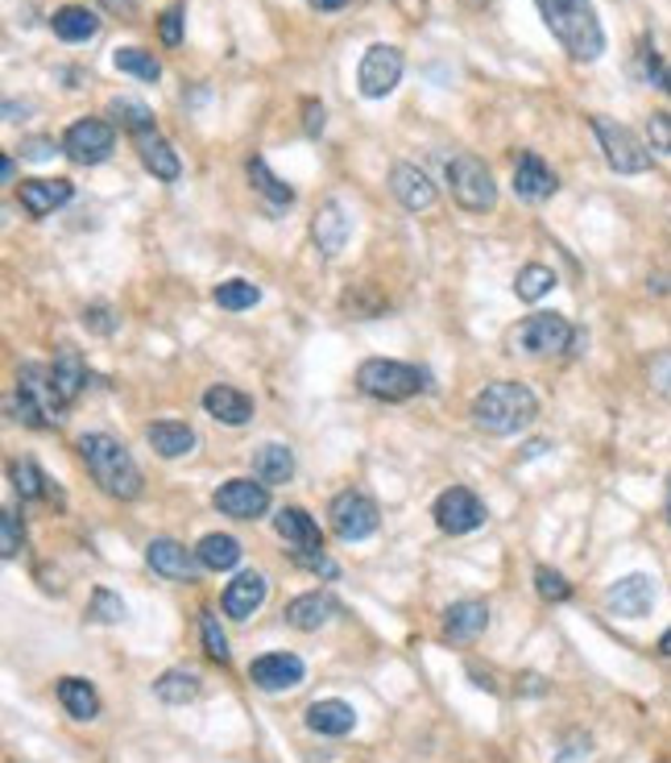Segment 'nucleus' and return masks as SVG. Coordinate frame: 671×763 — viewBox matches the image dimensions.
I'll return each instance as SVG.
<instances>
[{
  "mask_svg": "<svg viewBox=\"0 0 671 763\" xmlns=\"http://www.w3.org/2000/svg\"><path fill=\"white\" fill-rule=\"evenodd\" d=\"M195 557H200L203 569L224 572V569H233L236 560H241V543H236L233 536H220V531H212V536H203V540H200Z\"/></svg>",
  "mask_w": 671,
  "mask_h": 763,
  "instance_id": "34",
  "label": "nucleus"
},
{
  "mask_svg": "<svg viewBox=\"0 0 671 763\" xmlns=\"http://www.w3.org/2000/svg\"><path fill=\"white\" fill-rule=\"evenodd\" d=\"M112 145H116V133H112V125L109 121H100V116L75 121L63 138L67 159L79 162V166H100V162L112 154Z\"/></svg>",
  "mask_w": 671,
  "mask_h": 763,
  "instance_id": "11",
  "label": "nucleus"
},
{
  "mask_svg": "<svg viewBox=\"0 0 671 763\" xmlns=\"http://www.w3.org/2000/svg\"><path fill=\"white\" fill-rule=\"evenodd\" d=\"M357 726V710L340 698H328V701H315L307 710V731L312 734H324V739H340Z\"/></svg>",
  "mask_w": 671,
  "mask_h": 763,
  "instance_id": "26",
  "label": "nucleus"
},
{
  "mask_svg": "<svg viewBox=\"0 0 671 763\" xmlns=\"http://www.w3.org/2000/svg\"><path fill=\"white\" fill-rule=\"evenodd\" d=\"M50 154H54V138H30V142H21V159L47 162Z\"/></svg>",
  "mask_w": 671,
  "mask_h": 763,
  "instance_id": "48",
  "label": "nucleus"
},
{
  "mask_svg": "<svg viewBox=\"0 0 671 763\" xmlns=\"http://www.w3.org/2000/svg\"><path fill=\"white\" fill-rule=\"evenodd\" d=\"M203 411L228 428H241L253 419V398L241 395L236 386H212V390H203Z\"/></svg>",
  "mask_w": 671,
  "mask_h": 763,
  "instance_id": "25",
  "label": "nucleus"
},
{
  "mask_svg": "<svg viewBox=\"0 0 671 763\" xmlns=\"http://www.w3.org/2000/svg\"><path fill=\"white\" fill-rule=\"evenodd\" d=\"M253 474L266 486H286L295 477V452L286 445H262L253 452Z\"/></svg>",
  "mask_w": 671,
  "mask_h": 763,
  "instance_id": "28",
  "label": "nucleus"
},
{
  "mask_svg": "<svg viewBox=\"0 0 671 763\" xmlns=\"http://www.w3.org/2000/svg\"><path fill=\"white\" fill-rule=\"evenodd\" d=\"M21 540H26V531H21V519H17L13 510H0V557L13 560L17 552H21Z\"/></svg>",
  "mask_w": 671,
  "mask_h": 763,
  "instance_id": "43",
  "label": "nucleus"
},
{
  "mask_svg": "<svg viewBox=\"0 0 671 763\" xmlns=\"http://www.w3.org/2000/svg\"><path fill=\"white\" fill-rule=\"evenodd\" d=\"M489 627V606L485 602H456L444 610V635L456 643H469Z\"/></svg>",
  "mask_w": 671,
  "mask_h": 763,
  "instance_id": "27",
  "label": "nucleus"
},
{
  "mask_svg": "<svg viewBox=\"0 0 671 763\" xmlns=\"http://www.w3.org/2000/svg\"><path fill=\"white\" fill-rule=\"evenodd\" d=\"M543 13L551 38L560 42L577 63H593L606 54V30L597 17L593 0H535Z\"/></svg>",
  "mask_w": 671,
  "mask_h": 763,
  "instance_id": "1",
  "label": "nucleus"
},
{
  "mask_svg": "<svg viewBox=\"0 0 671 763\" xmlns=\"http://www.w3.org/2000/svg\"><path fill=\"white\" fill-rule=\"evenodd\" d=\"M332 531L340 536V540L357 543V540H369L377 531V507L369 494L360 490H344L332 498Z\"/></svg>",
  "mask_w": 671,
  "mask_h": 763,
  "instance_id": "10",
  "label": "nucleus"
},
{
  "mask_svg": "<svg viewBox=\"0 0 671 763\" xmlns=\"http://www.w3.org/2000/svg\"><path fill=\"white\" fill-rule=\"evenodd\" d=\"M448 187H453V200L465 212H489L498 204V183H494L489 166L477 154H456L448 162Z\"/></svg>",
  "mask_w": 671,
  "mask_h": 763,
  "instance_id": "5",
  "label": "nucleus"
},
{
  "mask_svg": "<svg viewBox=\"0 0 671 763\" xmlns=\"http://www.w3.org/2000/svg\"><path fill=\"white\" fill-rule=\"evenodd\" d=\"M200 631H203V648H207V655H212L216 664H228V660H233V652H228V639H224V631H220V619L212 614V610H203Z\"/></svg>",
  "mask_w": 671,
  "mask_h": 763,
  "instance_id": "41",
  "label": "nucleus"
},
{
  "mask_svg": "<svg viewBox=\"0 0 671 763\" xmlns=\"http://www.w3.org/2000/svg\"><path fill=\"white\" fill-rule=\"evenodd\" d=\"M79 457H83L88 474L100 481L104 494L121 498V502L141 494V469L121 440H112L104 431H88V436H79Z\"/></svg>",
  "mask_w": 671,
  "mask_h": 763,
  "instance_id": "3",
  "label": "nucleus"
},
{
  "mask_svg": "<svg viewBox=\"0 0 671 763\" xmlns=\"http://www.w3.org/2000/svg\"><path fill=\"white\" fill-rule=\"evenodd\" d=\"M668 523H671V486H668Z\"/></svg>",
  "mask_w": 671,
  "mask_h": 763,
  "instance_id": "57",
  "label": "nucleus"
},
{
  "mask_svg": "<svg viewBox=\"0 0 671 763\" xmlns=\"http://www.w3.org/2000/svg\"><path fill=\"white\" fill-rule=\"evenodd\" d=\"M465 4H472V9H481V4H489V0H465Z\"/></svg>",
  "mask_w": 671,
  "mask_h": 763,
  "instance_id": "56",
  "label": "nucleus"
},
{
  "mask_svg": "<svg viewBox=\"0 0 671 763\" xmlns=\"http://www.w3.org/2000/svg\"><path fill=\"white\" fill-rule=\"evenodd\" d=\"M357 386L369 398H382V403H403V398L419 395L423 390V374L415 366H403V362H386V357H374L357 369Z\"/></svg>",
  "mask_w": 671,
  "mask_h": 763,
  "instance_id": "6",
  "label": "nucleus"
},
{
  "mask_svg": "<svg viewBox=\"0 0 671 763\" xmlns=\"http://www.w3.org/2000/svg\"><path fill=\"white\" fill-rule=\"evenodd\" d=\"M17 195H21V207L30 212L33 221H42L54 207L71 204L75 187H71V179H30V183H21Z\"/></svg>",
  "mask_w": 671,
  "mask_h": 763,
  "instance_id": "22",
  "label": "nucleus"
},
{
  "mask_svg": "<svg viewBox=\"0 0 671 763\" xmlns=\"http://www.w3.org/2000/svg\"><path fill=\"white\" fill-rule=\"evenodd\" d=\"M220 515L228 519H262L270 510V486L266 481H253V477H233L212 494Z\"/></svg>",
  "mask_w": 671,
  "mask_h": 763,
  "instance_id": "13",
  "label": "nucleus"
},
{
  "mask_svg": "<svg viewBox=\"0 0 671 763\" xmlns=\"http://www.w3.org/2000/svg\"><path fill=\"white\" fill-rule=\"evenodd\" d=\"M63 407L67 403L47 366H33V362L21 366V374H17V419H26L30 428H54Z\"/></svg>",
  "mask_w": 671,
  "mask_h": 763,
  "instance_id": "4",
  "label": "nucleus"
},
{
  "mask_svg": "<svg viewBox=\"0 0 671 763\" xmlns=\"http://www.w3.org/2000/svg\"><path fill=\"white\" fill-rule=\"evenodd\" d=\"M577 340L572 324L560 312H535L515 328V349L531 353V357H547V353H563Z\"/></svg>",
  "mask_w": 671,
  "mask_h": 763,
  "instance_id": "8",
  "label": "nucleus"
},
{
  "mask_svg": "<svg viewBox=\"0 0 671 763\" xmlns=\"http://www.w3.org/2000/svg\"><path fill=\"white\" fill-rule=\"evenodd\" d=\"M535 589H539V598H543V602H568V598H572L568 577H563L560 569H547V564L535 569Z\"/></svg>",
  "mask_w": 671,
  "mask_h": 763,
  "instance_id": "39",
  "label": "nucleus"
},
{
  "mask_svg": "<svg viewBox=\"0 0 671 763\" xmlns=\"http://www.w3.org/2000/svg\"><path fill=\"white\" fill-rule=\"evenodd\" d=\"M9 474H13V486L21 498H42L47 494V477H42V469L33 461H17Z\"/></svg>",
  "mask_w": 671,
  "mask_h": 763,
  "instance_id": "42",
  "label": "nucleus"
},
{
  "mask_svg": "<svg viewBox=\"0 0 671 763\" xmlns=\"http://www.w3.org/2000/svg\"><path fill=\"white\" fill-rule=\"evenodd\" d=\"M250 179H253V191H262V195L270 200V207H291V204H295V191L286 187V183H282V179L274 175V171H270L262 159L250 162Z\"/></svg>",
  "mask_w": 671,
  "mask_h": 763,
  "instance_id": "36",
  "label": "nucleus"
},
{
  "mask_svg": "<svg viewBox=\"0 0 671 763\" xmlns=\"http://www.w3.org/2000/svg\"><path fill=\"white\" fill-rule=\"evenodd\" d=\"M556 286V274H551V266H539V262H531V266H522L515 278V291L522 303H539Z\"/></svg>",
  "mask_w": 671,
  "mask_h": 763,
  "instance_id": "37",
  "label": "nucleus"
},
{
  "mask_svg": "<svg viewBox=\"0 0 671 763\" xmlns=\"http://www.w3.org/2000/svg\"><path fill=\"white\" fill-rule=\"evenodd\" d=\"M145 564L157 572V577H166V581H195L200 577V557L195 552H187L179 540H154L150 548H145Z\"/></svg>",
  "mask_w": 671,
  "mask_h": 763,
  "instance_id": "17",
  "label": "nucleus"
},
{
  "mask_svg": "<svg viewBox=\"0 0 671 763\" xmlns=\"http://www.w3.org/2000/svg\"><path fill=\"white\" fill-rule=\"evenodd\" d=\"M303 112H307V116H303L307 133H312V138H319V133H324V104H319V100H307V104H303Z\"/></svg>",
  "mask_w": 671,
  "mask_h": 763,
  "instance_id": "49",
  "label": "nucleus"
},
{
  "mask_svg": "<svg viewBox=\"0 0 671 763\" xmlns=\"http://www.w3.org/2000/svg\"><path fill=\"white\" fill-rule=\"evenodd\" d=\"M59 701H63L67 714L79 718V722H92L100 714V693L83 676H63L59 681Z\"/></svg>",
  "mask_w": 671,
  "mask_h": 763,
  "instance_id": "30",
  "label": "nucleus"
},
{
  "mask_svg": "<svg viewBox=\"0 0 671 763\" xmlns=\"http://www.w3.org/2000/svg\"><path fill=\"white\" fill-rule=\"evenodd\" d=\"M403 80V50L390 47V42H374V47L360 54L357 67V88L365 100H382L390 95Z\"/></svg>",
  "mask_w": 671,
  "mask_h": 763,
  "instance_id": "9",
  "label": "nucleus"
},
{
  "mask_svg": "<svg viewBox=\"0 0 671 763\" xmlns=\"http://www.w3.org/2000/svg\"><path fill=\"white\" fill-rule=\"evenodd\" d=\"M556 187H560V183H556V171H551L535 150L518 154V162H515V195L518 200H527V204H543Z\"/></svg>",
  "mask_w": 671,
  "mask_h": 763,
  "instance_id": "19",
  "label": "nucleus"
},
{
  "mask_svg": "<svg viewBox=\"0 0 671 763\" xmlns=\"http://www.w3.org/2000/svg\"><path fill=\"white\" fill-rule=\"evenodd\" d=\"M50 374H54V386H59L63 403H75L79 390H83V382H88V366H83V357H79L71 345H63V349H59V357H54V366H50Z\"/></svg>",
  "mask_w": 671,
  "mask_h": 763,
  "instance_id": "32",
  "label": "nucleus"
},
{
  "mask_svg": "<svg viewBox=\"0 0 671 763\" xmlns=\"http://www.w3.org/2000/svg\"><path fill=\"white\" fill-rule=\"evenodd\" d=\"M659 652L671 655V631H663V639H659Z\"/></svg>",
  "mask_w": 671,
  "mask_h": 763,
  "instance_id": "54",
  "label": "nucleus"
},
{
  "mask_svg": "<svg viewBox=\"0 0 671 763\" xmlns=\"http://www.w3.org/2000/svg\"><path fill=\"white\" fill-rule=\"evenodd\" d=\"M157 33H162V42H166V47H179V42H183V9H166Z\"/></svg>",
  "mask_w": 671,
  "mask_h": 763,
  "instance_id": "46",
  "label": "nucleus"
},
{
  "mask_svg": "<svg viewBox=\"0 0 671 763\" xmlns=\"http://www.w3.org/2000/svg\"><path fill=\"white\" fill-rule=\"evenodd\" d=\"M133 142H138V154H141V162H145V171H150V175L162 179V183H179V175H183V162H179L174 145L166 142L157 129L133 133Z\"/></svg>",
  "mask_w": 671,
  "mask_h": 763,
  "instance_id": "20",
  "label": "nucleus"
},
{
  "mask_svg": "<svg viewBox=\"0 0 671 763\" xmlns=\"http://www.w3.org/2000/svg\"><path fill=\"white\" fill-rule=\"evenodd\" d=\"M348 233H353V221L344 216V207L332 200V204H324L319 212H315L312 221V237L315 245H319V254L324 257H336L348 245Z\"/></svg>",
  "mask_w": 671,
  "mask_h": 763,
  "instance_id": "24",
  "label": "nucleus"
},
{
  "mask_svg": "<svg viewBox=\"0 0 671 763\" xmlns=\"http://www.w3.org/2000/svg\"><path fill=\"white\" fill-rule=\"evenodd\" d=\"M436 523L439 531H448V536H469V531H477V527L485 523V502L477 498L472 490H465V486H453V490H444L436 498Z\"/></svg>",
  "mask_w": 671,
  "mask_h": 763,
  "instance_id": "12",
  "label": "nucleus"
},
{
  "mask_svg": "<svg viewBox=\"0 0 671 763\" xmlns=\"http://www.w3.org/2000/svg\"><path fill=\"white\" fill-rule=\"evenodd\" d=\"M539 415V398L522 382H489L481 395L472 398V424L489 436H515L531 428Z\"/></svg>",
  "mask_w": 671,
  "mask_h": 763,
  "instance_id": "2",
  "label": "nucleus"
},
{
  "mask_svg": "<svg viewBox=\"0 0 671 763\" xmlns=\"http://www.w3.org/2000/svg\"><path fill=\"white\" fill-rule=\"evenodd\" d=\"M390 191L398 195V204L406 212H423V207L436 204V183L423 175L419 166H410V162H398L390 171Z\"/></svg>",
  "mask_w": 671,
  "mask_h": 763,
  "instance_id": "23",
  "label": "nucleus"
},
{
  "mask_svg": "<svg viewBox=\"0 0 671 763\" xmlns=\"http://www.w3.org/2000/svg\"><path fill=\"white\" fill-rule=\"evenodd\" d=\"M593 133L597 142H601V150H606V162L618 175H642V171H651V150L642 145V138L634 129L618 125L609 116H593Z\"/></svg>",
  "mask_w": 671,
  "mask_h": 763,
  "instance_id": "7",
  "label": "nucleus"
},
{
  "mask_svg": "<svg viewBox=\"0 0 671 763\" xmlns=\"http://www.w3.org/2000/svg\"><path fill=\"white\" fill-rule=\"evenodd\" d=\"M154 693L166 705H187L195 693H200V672H191V668H171V672H162L154 681Z\"/></svg>",
  "mask_w": 671,
  "mask_h": 763,
  "instance_id": "33",
  "label": "nucleus"
},
{
  "mask_svg": "<svg viewBox=\"0 0 671 763\" xmlns=\"http://www.w3.org/2000/svg\"><path fill=\"white\" fill-rule=\"evenodd\" d=\"M50 26H54V33H59L63 42H92L95 33H100V17H95L92 9L67 4V9H59V13L50 17Z\"/></svg>",
  "mask_w": 671,
  "mask_h": 763,
  "instance_id": "31",
  "label": "nucleus"
},
{
  "mask_svg": "<svg viewBox=\"0 0 671 763\" xmlns=\"http://www.w3.org/2000/svg\"><path fill=\"white\" fill-rule=\"evenodd\" d=\"M100 4H104V9H109V13H133V0H100Z\"/></svg>",
  "mask_w": 671,
  "mask_h": 763,
  "instance_id": "51",
  "label": "nucleus"
},
{
  "mask_svg": "<svg viewBox=\"0 0 671 763\" xmlns=\"http://www.w3.org/2000/svg\"><path fill=\"white\" fill-rule=\"evenodd\" d=\"M95 622H121L125 619V602L112 593V589H95L92 593V610H88Z\"/></svg>",
  "mask_w": 671,
  "mask_h": 763,
  "instance_id": "44",
  "label": "nucleus"
},
{
  "mask_svg": "<svg viewBox=\"0 0 671 763\" xmlns=\"http://www.w3.org/2000/svg\"><path fill=\"white\" fill-rule=\"evenodd\" d=\"M150 445H154L157 457H166V461H174V457H187L191 448H195V431L187 428V424H174V419H157V424H150Z\"/></svg>",
  "mask_w": 671,
  "mask_h": 763,
  "instance_id": "29",
  "label": "nucleus"
},
{
  "mask_svg": "<svg viewBox=\"0 0 671 763\" xmlns=\"http://www.w3.org/2000/svg\"><path fill=\"white\" fill-rule=\"evenodd\" d=\"M0 179H4V183H17V166H13V159L0 162Z\"/></svg>",
  "mask_w": 671,
  "mask_h": 763,
  "instance_id": "52",
  "label": "nucleus"
},
{
  "mask_svg": "<svg viewBox=\"0 0 671 763\" xmlns=\"http://www.w3.org/2000/svg\"><path fill=\"white\" fill-rule=\"evenodd\" d=\"M539 452H547V440H535V445H527V457H539Z\"/></svg>",
  "mask_w": 671,
  "mask_h": 763,
  "instance_id": "53",
  "label": "nucleus"
},
{
  "mask_svg": "<svg viewBox=\"0 0 671 763\" xmlns=\"http://www.w3.org/2000/svg\"><path fill=\"white\" fill-rule=\"evenodd\" d=\"M212 299H216V307H224V312H245V307H253V303L262 299V291L253 283H245V278H228V283H220L216 291H212Z\"/></svg>",
  "mask_w": 671,
  "mask_h": 763,
  "instance_id": "38",
  "label": "nucleus"
},
{
  "mask_svg": "<svg viewBox=\"0 0 671 763\" xmlns=\"http://www.w3.org/2000/svg\"><path fill=\"white\" fill-rule=\"evenodd\" d=\"M112 63H116V71L133 75V80H145V83L162 80V63H157L150 50H141V47H121L116 54H112Z\"/></svg>",
  "mask_w": 671,
  "mask_h": 763,
  "instance_id": "35",
  "label": "nucleus"
},
{
  "mask_svg": "<svg viewBox=\"0 0 671 763\" xmlns=\"http://www.w3.org/2000/svg\"><path fill=\"white\" fill-rule=\"evenodd\" d=\"M307 676V668L298 660L295 652H270V655H257L250 664V681L266 693H282V689H298Z\"/></svg>",
  "mask_w": 671,
  "mask_h": 763,
  "instance_id": "16",
  "label": "nucleus"
},
{
  "mask_svg": "<svg viewBox=\"0 0 671 763\" xmlns=\"http://www.w3.org/2000/svg\"><path fill=\"white\" fill-rule=\"evenodd\" d=\"M336 614H340V602L332 598L328 589H315V593H298L295 602L286 606V627H295V631H319Z\"/></svg>",
  "mask_w": 671,
  "mask_h": 763,
  "instance_id": "21",
  "label": "nucleus"
},
{
  "mask_svg": "<svg viewBox=\"0 0 671 763\" xmlns=\"http://www.w3.org/2000/svg\"><path fill=\"white\" fill-rule=\"evenodd\" d=\"M655 598H659L655 581L647 572H630V577H622V581H613L606 589V610L618 614V619H647Z\"/></svg>",
  "mask_w": 671,
  "mask_h": 763,
  "instance_id": "14",
  "label": "nucleus"
},
{
  "mask_svg": "<svg viewBox=\"0 0 671 763\" xmlns=\"http://www.w3.org/2000/svg\"><path fill=\"white\" fill-rule=\"evenodd\" d=\"M647 142L655 145V150H663V154H671V112H651V121H647Z\"/></svg>",
  "mask_w": 671,
  "mask_h": 763,
  "instance_id": "45",
  "label": "nucleus"
},
{
  "mask_svg": "<svg viewBox=\"0 0 671 763\" xmlns=\"http://www.w3.org/2000/svg\"><path fill=\"white\" fill-rule=\"evenodd\" d=\"M663 88H668V95H671V67H668V75H663Z\"/></svg>",
  "mask_w": 671,
  "mask_h": 763,
  "instance_id": "55",
  "label": "nucleus"
},
{
  "mask_svg": "<svg viewBox=\"0 0 671 763\" xmlns=\"http://www.w3.org/2000/svg\"><path fill=\"white\" fill-rule=\"evenodd\" d=\"M83 324H88L92 333H100V336H109L112 328H116V319H112L109 307H88V312H83Z\"/></svg>",
  "mask_w": 671,
  "mask_h": 763,
  "instance_id": "47",
  "label": "nucleus"
},
{
  "mask_svg": "<svg viewBox=\"0 0 671 763\" xmlns=\"http://www.w3.org/2000/svg\"><path fill=\"white\" fill-rule=\"evenodd\" d=\"M266 593H270V581L262 572H253V569L236 572L233 581H228V589H224V614L236 622H245L253 610H262Z\"/></svg>",
  "mask_w": 671,
  "mask_h": 763,
  "instance_id": "18",
  "label": "nucleus"
},
{
  "mask_svg": "<svg viewBox=\"0 0 671 763\" xmlns=\"http://www.w3.org/2000/svg\"><path fill=\"white\" fill-rule=\"evenodd\" d=\"M112 116H116L129 133H145V129H154V112L145 109V104H138V100H112Z\"/></svg>",
  "mask_w": 671,
  "mask_h": 763,
  "instance_id": "40",
  "label": "nucleus"
},
{
  "mask_svg": "<svg viewBox=\"0 0 671 763\" xmlns=\"http://www.w3.org/2000/svg\"><path fill=\"white\" fill-rule=\"evenodd\" d=\"M274 531H278L286 548L295 552L298 560L303 557H319L324 552V536H319V523L303 507H282L274 515Z\"/></svg>",
  "mask_w": 671,
  "mask_h": 763,
  "instance_id": "15",
  "label": "nucleus"
},
{
  "mask_svg": "<svg viewBox=\"0 0 671 763\" xmlns=\"http://www.w3.org/2000/svg\"><path fill=\"white\" fill-rule=\"evenodd\" d=\"M312 9H319V13H340V9H348L353 0H307Z\"/></svg>",
  "mask_w": 671,
  "mask_h": 763,
  "instance_id": "50",
  "label": "nucleus"
}]
</instances>
